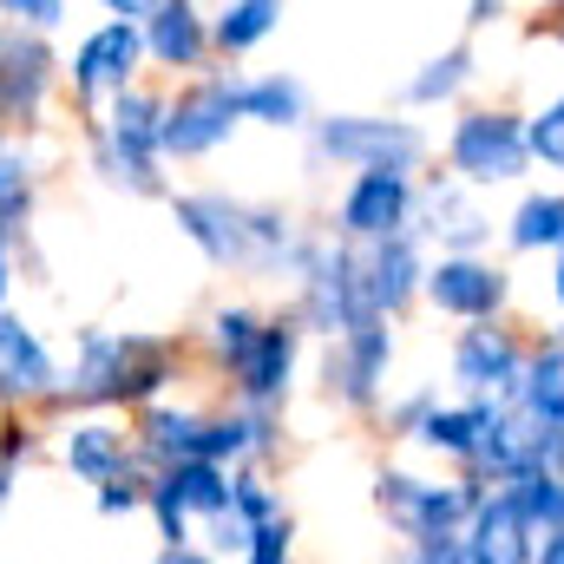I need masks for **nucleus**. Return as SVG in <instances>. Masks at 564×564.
Listing matches in <instances>:
<instances>
[{
	"instance_id": "21",
	"label": "nucleus",
	"mask_w": 564,
	"mask_h": 564,
	"mask_svg": "<svg viewBox=\"0 0 564 564\" xmlns=\"http://www.w3.org/2000/svg\"><path fill=\"white\" fill-rule=\"evenodd\" d=\"M119 361H126V328H79V335H73V361H66V381H59L53 414L119 408Z\"/></svg>"
},
{
	"instance_id": "32",
	"label": "nucleus",
	"mask_w": 564,
	"mask_h": 564,
	"mask_svg": "<svg viewBox=\"0 0 564 564\" xmlns=\"http://www.w3.org/2000/svg\"><path fill=\"white\" fill-rule=\"evenodd\" d=\"M270 315L257 308V302H217L210 315H204V328H197V361H204V375H230V361L257 341V328H263Z\"/></svg>"
},
{
	"instance_id": "36",
	"label": "nucleus",
	"mask_w": 564,
	"mask_h": 564,
	"mask_svg": "<svg viewBox=\"0 0 564 564\" xmlns=\"http://www.w3.org/2000/svg\"><path fill=\"white\" fill-rule=\"evenodd\" d=\"M144 499H151V466H126V473L93 486V512L99 519H132V512H144Z\"/></svg>"
},
{
	"instance_id": "7",
	"label": "nucleus",
	"mask_w": 564,
	"mask_h": 564,
	"mask_svg": "<svg viewBox=\"0 0 564 564\" xmlns=\"http://www.w3.org/2000/svg\"><path fill=\"white\" fill-rule=\"evenodd\" d=\"M394 361H401V328L388 315L328 335V348H322V401L341 408V414H375L388 401Z\"/></svg>"
},
{
	"instance_id": "10",
	"label": "nucleus",
	"mask_w": 564,
	"mask_h": 564,
	"mask_svg": "<svg viewBox=\"0 0 564 564\" xmlns=\"http://www.w3.org/2000/svg\"><path fill=\"white\" fill-rule=\"evenodd\" d=\"M525 348H532V335H519L506 315L459 322V335H453V348H446V381H453V394L512 401L519 381H525Z\"/></svg>"
},
{
	"instance_id": "35",
	"label": "nucleus",
	"mask_w": 564,
	"mask_h": 564,
	"mask_svg": "<svg viewBox=\"0 0 564 564\" xmlns=\"http://www.w3.org/2000/svg\"><path fill=\"white\" fill-rule=\"evenodd\" d=\"M525 144H532V171H552L564 177V86L525 112Z\"/></svg>"
},
{
	"instance_id": "20",
	"label": "nucleus",
	"mask_w": 564,
	"mask_h": 564,
	"mask_svg": "<svg viewBox=\"0 0 564 564\" xmlns=\"http://www.w3.org/2000/svg\"><path fill=\"white\" fill-rule=\"evenodd\" d=\"M532 545H539V525L525 499L506 479H492L466 519V564H532Z\"/></svg>"
},
{
	"instance_id": "23",
	"label": "nucleus",
	"mask_w": 564,
	"mask_h": 564,
	"mask_svg": "<svg viewBox=\"0 0 564 564\" xmlns=\"http://www.w3.org/2000/svg\"><path fill=\"white\" fill-rule=\"evenodd\" d=\"M539 433H545L539 414H525L519 401H492V414H486V426H479V446H473L466 473H479L486 486H492V479L532 473V466H539Z\"/></svg>"
},
{
	"instance_id": "8",
	"label": "nucleus",
	"mask_w": 564,
	"mask_h": 564,
	"mask_svg": "<svg viewBox=\"0 0 564 564\" xmlns=\"http://www.w3.org/2000/svg\"><path fill=\"white\" fill-rule=\"evenodd\" d=\"M59 79H66V59L53 53V33L0 20V132H40Z\"/></svg>"
},
{
	"instance_id": "31",
	"label": "nucleus",
	"mask_w": 564,
	"mask_h": 564,
	"mask_svg": "<svg viewBox=\"0 0 564 564\" xmlns=\"http://www.w3.org/2000/svg\"><path fill=\"white\" fill-rule=\"evenodd\" d=\"M243 93V126H263V132H308V86L295 73H243L237 79Z\"/></svg>"
},
{
	"instance_id": "43",
	"label": "nucleus",
	"mask_w": 564,
	"mask_h": 564,
	"mask_svg": "<svg viewBox=\"0 0 564 564\" xmlns=\"http://www.w3.org/2000/svg\"><path fill=\"white\" fill-rule=\"evenodd\" d=\"M13 276H20V243H7V237H0V308L13 302Z\"/></svg>"
},
{
	"instance_id": "19",
	"label": "nucleus",
	"mask_w": 564,
	"mask_h": 564,
	"mask_svg": "<svg viewBox=\"0 0 564 564\" xmlns=\"http://www.w3.org/2000/svg\"><path fill=\"white\" fill-rule=\"evenodd\" d=\"M53 459L79 479V486H99L126 466H139V440L132 421H119V408H93V414H73L53 440Z\"/></svg>"
},
{
	"instance_id": "14",
	"label": "nucleus",
	"mask_w": 564,
	"mask_h": 564,
	"mask_svg": "<svg viewBox=\"0 0 564 564\" xmlns=\"http://www.w3.org/2000/svg\"><path fill=\"white\" fill-rule=\"evenodd\" d=\"M164 204H171L177 237L210 270H230V276L250 270V204L243 197H230V191H171Z\"/></svg>"
},
{
	"instance_id": "16",
	"label": "nucleus",
	"mask_w": 564,
	"mask_h": 564,
	"mask_svg": "<svg viewBox=\"0 0 564 564\" xmlns=\"http://www.w3.org/2000/svg\"><path fill=\"white\" fill-rule=\"evenodd\" d=\"M361 250V276H368V295L388 322H408L421 308V289H426V263H433V243L421 230H388L375 243H355Z\"/></svg>"
},
{
	"instance_id": "40",
	"label": "nucleus",
	"mask_w": 564,
	"mask_h": 564,
	"mask_svg": "<svg viewBox=\"0 0 564 564\" xmlns=\"http://www.w3.org/2000/svg\"><path fill=\"white\" fill-rule=\"evenodd\" d=\"M401 552L414 564H466V532H426V539H408Z\"/></svg>"
},
{
	"instance_id": "2",
	"label": "nucleus",
	"mask_w": 564,
	"mask_h": 564,
	"mask_svg": "<svg viewBox=\"0 0 564 564\" xmlns=\"http://www.w3.org/2000/svg\"><path fill=\"white\" fill-rule=\"evenodd\" d=\"M237 66L230 73H191V79H171V99H164V164H204L217 158L224 144H237L243 132V93H237Z\"/></svg>"
},
{
	"instance_id": "6",
	"label": "nucleus",
	"mask_w": 564,
	"mask_h": 564,
	"mask_svg": "<svg viewBox=\"0 0 564 564\" xmlns=\"http://www.w3.org/2000/svg\"><path fill=\"white\" fill-rule=\"evenodd\" d=\"M446 171L479 184V191H499V184H519L532 171V144H525V112L519 106H459V119L446 126Z\"/></svg>"
},
{
	"instance_id": "28",
	"label": "nucleus",
	"mask_w": 564,
	"mask_h": 564,
	"mask_svg": "<svg viewBox=\"0 0 564 564\" xmlns=\"http://www.w3.org/2000/svg\"><path fill=\"white\" fill-rule=\"evenodd\" d=\"M282 13H289V0H217L210 7V46H217V59L237 66V59L263 53L282 33Z\"/></svg>"
},
{
	"instance_id": "5",
	"label": "nucleus",
	"mask_w": 564,
	"mask_h": 564,
	"mask_svg": "<svg viewBox=\"0 0 564 564\" xmlns=\"http://www.w3.org/2000/svg\"><path fill=\"white\" fill-rule=\"evenodd\" d=\"M308 164L315 171H361V164H408L421 171L433 158V139H426L414 119H394V112H322L308 119Z\"/></svg>"
},
{
	"instance_id": "29",
	"label": "nucleus",
	"mask_w": 564,
	"mask_h": 564,
	"mask_svg": "<svg viewBox=\"0 0 564 564\" xmlns=\"http://www.w3.org/2000/svg\"><path fill=\"white\" fill-rule=\"evenodd\" d=\"M499 237H506L512 257H552L564 243V177L558 184H532V191L506 210Z\"/></svg>"
},
{
	"instance_id": "3",
	"label": "nucleus",
	"mask_w": 564,
	"mask_h": 564,
	"mask_svg": "<svg viewBox=\"0 0 564 564\" xmlns=\"http://www.w3.org/2000/svg\"><path fill=\"white\" fill-rule=\"evenodd\" d=\"M308 335H341V328H361L375 322V295H368V276H361V250L348 237H308V257L295 270V302Z\"/></svg>"
},
{
	"instance_id": "25",
	"label": "nucleus",
	"mask_w": 564,
	"mask_h": 564,
	"mask_svg": "<svg viewBox=\"0 0 564 564\" xmlns=\"http://www.w3.org/2000/svg\"><path fill=\"white\" fill-rule=\"evenodd\" d=\"M171 381H184V341H171V335H132V328H126V361H119V414H139L144 401L171 394Z\"/></svg>"
},
{
	"instance_id": "26",
	"label": "nucleus",
	"mask_w": 564,
	"mask_h": 564,
	"mask_svg": "<svg viewBox=\"0 0 564 564\" xmlns=\"http://www.w3.org/2000/svg\"><path fill=\"white\" fill-rule=\"evenodd\" d=\"M40 144L33 132H0V237L26 243L33 210H40Z\"/></svg>"
},
{
	"instance_id": "30",
	"label": "nucleus",
	"mask_w": 564,
	"mask_h": 564,
	"mask_svg": "<svg viewBox=\"0 0 564 564\" xmlns=\"http://www.w3.org/2000/svg\"><path fill=\"white\" fill-rule=\"evenodd\" d=\"M486 414H492V401H473V394H459V401H433L408 446H421V453L446 459V466H466V459H473V446H479Z\"/></svg>"
},
{
	"instance_id": "27",
	"label": "nucleus",
	"mask_w": 564,
	"mask_h": 564,
	"mask_svg": "<svg viewBox=\"0 0 564 564\" xmlns=\"http://www.w3.org/2000/svg\"><path fill=\"white\" fill-rule=\"evenodd\" d=\"M473 86H479V46H473V40H453V46L426 53L421 66L408 73V86H401V106H408V112L459 106Z\"/></svg>"
},
{
	"instance_id": "39",
	"label": "nucleus",
	"mask_w": 564,
	"mask_h": 564,
	"mask_svg": "<svg viewBox=\"0 0 564 564\" xmlns=\"http://www.w3.org/2000/svg\"><path fill=\"white\" fill-rule=\"evenodd\" d=\"M73 13V0H0V20H20V26H40V33H59Z\"/></svg>"
},
{
	"instance_id": "48",
	"label": "nucleus",
	"mask_w": 564,
	"mask_h": 564,
	"mask_svg": "<svg viewBox=\"0 0 564 564\" xmlns=\"http://www.w3.org/2000/svg\"><path fill=\"white\" fill-rule=\"evenodd\" d=\"M532 7H545V13H558L564 20V0H532Z\"/></svg>"
},
{
	"instance_id": "37",
	"label": "nucleus",
	"mask_w": 564,
	"mask_h": 564,
	"mask_svg": "<svg viewBox=\"0 0 564 564\" xmlns=\"http://www.w3.org/2000/svg\"><path fill=\"white\" fill-rule=\"evenodd\" d=\"M230 506L257 525V519H276V512H289L276 492V479L263 473V466H230Z\"/></svg>"
},
{
	"instance_id": "1",
	"label": "nucleus",
	"mask_w": 564,
	"mask_h": 564,
	"mask_svg": "<svg viewBox=\"0 0 564 564\" xmlns=\"http://www.w3.org/2000/svg\"><path fill=\"white\" fill-rule=\"evenodd\" d=\"M164 99L171 86L132 79L99 112H86V164L126 197H171L164 177Z\"/></svg>"
},
{
	"instance_id": "50",
	"label": "nucleus",
	"mask_w": 564,
	"mask_h": 564,
	"mask_svg": "<svg viewBox=\"0 0 564 564\" xmlns=\"http://www.w3.org/2000/svg\"><path fill=\"white\" fill-rule=\"evenodd\" d=\"M558 46H564V26H558Z\"/></svg>"
},
{
	"instance_id": "18",
	"label": "nucleus",
	"mask_w": 564,
	"mask_h": 564,
	"mask_svg": "<svg viewBox=\"0 0 564 564\" xmlns=\"http://www.w3.org/2000/svg\"><path fill=\"white\" fill-rule=\"evenodd\" d=\"M414 230H421L433 250H492V210L479 204V184H466L453 171L421 177Z\"/></svg>"
},
{
	"instance_id": "15",
	"label": "nucleus",
	"mask_w": 564,
	"mask_h": 564,
	"mask_svg": "<svg viewBox=\"0 0 564 564\" xmlns=\"http://www.w3.org/2000/svg\"><path fill=\"white\" fill-rule=\"evenodd\" d=\"M59 381H66V361L53 355V341H46L26 315L0 308V408H33V414H53Z\"/></svg>"
},
{
	"instance_id": "33",
	"label": "nucleus",
	"mask_w": 564,
	"mask_h": 564,
	"mask_svg": "<svg viewBox=\"0 0 564 564\" xmlns=\"http://www.w3.org/2000/svg\"><path fill=\"white\" fill-rule=\"evenodd\" d=\"M525 414H539V421L564 426V341L545 328V335H532V348H525V381H519V394H512Z\"/></svg>"
},
{
	"instance_id": "41",
	"label": "nucleus",
	"mask_w": 564,
	"mask_h": 564,
	"mask_svg": "<svg viewBox=\"0 0 564 564\" xmlns=\"http://www.w3.org/2000/svg\"><path fill=\"white\" fill-rule=\"evenodd\" d=\"M440 401V388H414V394H401V401H388V433L394 440H414V426L426 421V408Z\"/></svg>"
},
{
	"instance_id": "42",
	"label": "nucleus",
	"mask_w": 564,
	"mask_h": 564,
	"mask_svg": "<svg viewBox=\"0 0 564 564\" xmlns=\"http://www.w3.org/2000/svg\"><path fill=\"white\" fill-rule=\"evenodd\" d=\"M512 0H466V33H486V26H506Z\"/></svg>"
},
{
	"instance_id": "4",
	"label": "nucleus",
	"mask_w": 564,
	"mask_h": 564,
	"mask_svg": "<svg viewBox=\"0 0 564 564\" xmlns=\"http://www.w3.org/2000/svg\"><path fill=\"white\" fill-rule=\"evenodd\" d=\"M486 479L453 466L446 479H426V473H408V466H381L375 473V512L381 525L408 545V539H426V532H466L473 506H479Z\"/></svg>"
},
{
	"instance_id": "9",
	"label": "nucleus",
	"mask_w": 564,
	"mask_h": 564,
	"mask_svg": "<svg viewBox=\"0 0 564 564\" xmlns=\"http://www.w3.org/2000/svg\"><path fill=\"white\" fill-rule=\"evenodd\" d=\"M512 295H519V276H512V263L492 257V250H440V257L426 263L421 302L440 315V322L512 315Z\"/></svg>"
},
{
	"instance_id": "17",
	"label": "nucleus",
	"mask_w": 564,
	"mask_h": 564,
	"mask_svg": "<svg viewBox=\"0 0 564 564\" xmlns=\"http://www.w3.org/2000/svg\"><path fill=\"white\" fill-rule=\"evenodd\" d=\"M139 26H144V59H151L158 79H191V73H210L217 66L210 7L204 0H158Z\"/></svg>"
},
{
	"instance_id": "11",
	"label": "nucleus",
	"mask_w": 564,
	"mask_h": 564,
	"mask_svg": "<svg viewBox=\"0 0 564 564\" xmlns=\"http://www.w3.org/2000/svg\"><path fill=\"white\" fill-rule=\"evenodd\" d=\"M144 73H151L144 26L139 20H119V13H106L99 26H86L73 40V59H66V86H73V106L79 112H99L119 86H132Z\"/></svg>"
},
{
	"instance_id": "45",
	"label": "nucleus",
	"mask_w": 564,
	"mask_h": 564,
	"mask_svg": "<svg viewBox=\"0 0 564 564\" xmlns=\"http://www.w3.org/2000/svg\"><path fill=\"white\" fill-rule=\"evenodd\" d=\"M93 7H99V13H119V20H144L158 0H93Z\"/></svg>"
},
{
	"instance_id": "24",
	"label": "nucleus",
	"mask_w": 564,
	"mask_h": 564,
	"mask_svg": "<svg viewBox=\"0 0 564 564\" xmlns=\"http://www.w3.org/2000/svg\"><path fill=\"white\" fill-rule=\"evenodd\" d=\"M204 414H210V408H197V401H171V394L144 401L139 414H132V440H139V466H151V473H164V466L191 459V453L204 446Z\"/></svg>"
},
{
	"instance_id": "46",
	"label": "nucleus",
	"mask_w": 564,
	"mask_h": 564,
	"mask_svg": "<svg viewBox=\"0 0 564 564\" xmlns=\"http://www.w3.org/2000/svg\"><path fill=\"white\" fill-rule=\"evenodd\" d=\"M20 473H26L20 459H0V512H7V506H13V492H20Z\"/></svg>"
},
{
	"instance_id": "49",
	"label": "nucleus",
	"mask_w": 564,
	"mask_h": 564,
	"mask_svg": "<svg viewBox=\"0 0 564 564\" xmlns=\"http://www.w3.org/2000/svg\"><path fill=\"white\" fill-rule=\"evenodd\" d=\"M552 335H558V341H564V322H558V328H552Z\"/></svg>"
},
{
	"instance_id": "44",
	"label": "nucleus",
	"mask_w": 564,
	"mask_h": 564,
	"mask_svg": "<svg viewBox=\"0 0 564 564\" xmlns=\"http://www.w3.org/2000/svg\"><path fill=\"white\" fill-rule=\"evenodd\" d=\"M532 564H564V525H545L539 545H532Z\"/></svg>"
},
{
	"instance_id": "12",
	"label": "nucleus",
	"mask_w": 564,
	"mask_h": 564,
	"mask_svg": "<svg viewBox=\"0 0 564 564\" xmlns=\"http://www.w3.org/2000/svg\"><path fill=\"white\" fill-rule=\"evenodd\" d=\"M302 355H308V328H302L295 308H282V315H270L257 328V341L230 361L224 388L237 401H257V408H289L295 388H302Z\"/></svg>"
},
{
	"instance_id": "22",
	"label": "nucleus",
	"mask_w": 564,
	"mask_h": 564,
	"mask_svg": "<svg viewBox=\"0 0 564 564\" xmlns=\"http://www.w3.org/2000/svg\"><path fill=\"white\" fill-rule=\"evenodd\" d=\"M204 459L217 466H270L282 453V408H257V401H237L230 408H210L204 414Z\"/></svg>"
},
{
	"instance_id": "47",
	"label": "nucleus",
	"mask_w": 564,
	"mask_h": 564,
	"mask_svg": "<svg viewBox=\"0 0 564 564\" xmlns=\"http://www.w3.org/2000/svg\"><path fill=\"white\" fill-rule=\"evenodd\" d=\"M545 295H552V302L564 308V243L552 250V282H545Z\"/></svg>"
},
{
	"instance_id": "38",
	"label": "nucleus",
	"mask_w": 564,
	"mask_h": 564,
	"mask_svg": "<svg viewBox=\"0 0 564 564\" xmlns=\"http://www.w3.org/2000/svg\"><path fill=\"white\" fill-rule=\"evenodd\" d=\"M243 558H250V564H282V558H295V519H289V512H276V519H257V525H250V545H243Z\"/></svg>"
},
{
	"instance_id": "34",
	"label": "nucleus",
	"mask_w": 564,
	"mask_h": 564,
	"mask_svg": "<svg viewBox=\"0 0 564 564\" xmlns=\"http://www.w3.org/2000/svg\"><path fill=\"white\" fill-rule=\"evenodd\" d=\"M158 486H171V492H177V506H184L191 519H210V512H224V506H230V466H217V459H204V453H191V459L164 466V473H158Z\"/></svg>"
},
{
	"instance_id": "13",
	"label": "nucleus",
	"mask_w": 564,
	"mask_h": 564,
	"mask_svg": "<svg viewBox=\"0 0 564 564\" xmlns=\"http://www.w3.org/2000/svg\"><path fill=\"white\" fill-rule=\"evenodd\" d=\"M414 204H421V177L408 164H361V171H348V184L335 197V237L375 243L388 230H408Z\"/></svg>"
}]
</instances>
